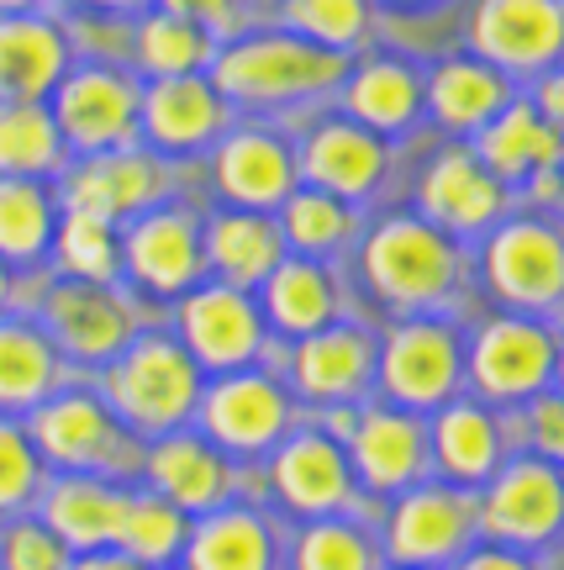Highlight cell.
I'll use <instances>...</instances> for the list:
<instances>
[{
    "mask_svg": "<svg viewBox=\"0 0 564 570\" xmlns=\"http://www.w3.org/2000/svg\"><path fill=\"white\" fill-rule=\"evenodd\" d=\"M359 281L396 317H438L459 302L469 254L417 212H390L359 238Z\"/></svg>",
    "mask_w": 564,
    "mask_h": 570,
    "instance_id": "obj_1",
    "label": "cell"
},
{
    "mask_svg": "<svg viewBox=\"0 0 564 570\" xmlns=\"http://www.w3.org/2000/svg\"><path fill=\"white\" fill-rule=\"evenodd\" d=\"M348 53L317 48V42L296 38L285 27H264V32H238L217 48V59L206 69V80L217 85L227 106H248V111H301V106L327 101L348 75Z\"/></svg>",
    "mask_w": 564,
    "mask_h": 570,
    "instance_id": "obj_2",
    "label": "cell"
},
{
    "mask_svg": "<svg viewBox=\"0 0 564 570\" xmlns=\"http://www.w3.org/2000/svg\"><path fill=\"white\" fill-rule=\"evenodd\" d=\"M201 365L169 333H138L106 365V407L121 417L132 439H164L196 417Z\"/></svg>",
    "mask_w": 564,
    "mask_h": 570,
    "instance_id": "obj_3",
    "label": "cell"
},
{
    "mask_svg": "<svg viewBox=\"0 0 564 570\" xmlns=\"http://www.w3.org/2000/svg\"><path fill=\"white\" fill-rule=\"evenodd\" d=\"M485 291L523 317L564 312V223L560 217H502L481 238Z\"/></svg>",
    "mask_w": 564,
    "mask_h": 570,
    "instance_id": "obj_4",
    "label": "cell"
},
{
    "mask_svg": "<svg viewBox=\"0 0 564 570\" xmlns=\"http://www.w3.org/2000/svg\"><path fill=\"white\" fill-rule=\"evenodd\" d=\"M375 386L390 407L438 412L464 391V333L438 317H396L375 344Z\"/></svg>",
    "mask_w": 564,
    "mask_h": 570,
    "instance_id": "obj_5",
    "label": "cell"
},
{
    "mask_svg": "<svg viewBox=\"0 0 564 570\" xmlns=\"http://www.w3.org/2000/svg\"><path fill=\"white\" fill-rule=\"evenodd\" d=\"M554 354L560 333L548 317L496 312L464 344V386H475L485 407H523L527 396L554 386Z\"/></svg>",
    "mask_w": 564,
    "mask_h": 570,
    "instance_id": "obj_6",
    "label": "cell"
},
{
    "mask_svg": "<svg viewBox=\"0 0 564 570\" xmlns=\"http://www.w3.org/2000/svg\"><path fill=\"white\" fill-rule=\"evenodd\" d=\"M485 544L506 550H554L564 539V470L538 454H506L502 470L475 491Z\"/></svg>",
    "mask_w": 564,
    "mask_h": 570,
    "instance_id": "obj_7",
    "label": "cell"
},
{
    "mask_svg": "<svg viewBox=\"0 0 564 570\" xmlns=\"http://www.w3.org/2000/svg\"><path fill=\"white\" fill-rule=\"evenodd\" d=\"M27 433L38 444L42 465H59L69 475H111L117 481L121 470L142 465L132 433L96 391H53L48 402L32 407Z\"/></svg>",
    "mask_w": 564,
    "mask_h": 570,
    "instance_id": "obj_8",
    "label": "cell"
},
{
    "mask_svg": "<svg viewBox=\"0 0 564 570\" xmlns=\"http://www.w3.org/2000/svg\"><path fill=\"white\" fill-rule=\"evenodd\" d=\"M475 539H481L475 491L448 487V481H417L402 497H390V512H385L380 529V554L385 566L448 570Z\"/></svg>",
    "mask_w": 564,
    "mask_h": 570,
    "instance_id": "obj_9",
    "label": "cell"
},
{
    "mask_svg": "<svg viewBox=\"0 0 564 570\" xmlns=\"http://www.w3.org/2000/svg\"><path fill=\"white\" fill-rule=\"evenodd\" d=\"M196 423H201V439H211L222 454L264 460L296 428V396L275 370H227L211 386H201Z\"/></svg>",
    "mask_w": 564,
    "mask_h": 570,
    "instance_id": "obj_10",
    "label": "cell"
},
{
    "mask_svg": "<svg viewBox=\"0 0 564 570\" xmlns=\"http://www.w3.org/2000/svg\"><path fill=\"white\" fill-rule=\"evenodd\" d=\"M269 497L290 518H338L359 508V481L348 465V449L327 439L323 428H290L269 449Z\"/></svg>",
    "mask_w": 564,
    "mask_h": 570,
    "instance_id": "obj_11",
    "label": "cell"
},
{
    "mask_svg": "<svg viewBox=\"0 0 564 570\" xmlns=\"http://www.w3.org/2000/svg\"><path fill=\"white\" fill-rule=\"evenodd\" d=\"M506 212H512V190H506L481 159H475V148L469 142H444L427 169L417 175V217L448 233V238H485L491 227L502 223Z\"/></svg>",
    "mask_w": 564,
    "mask_h": 570,
    "instance_id": "obj_12",
    "label": "cell"
},
{
    "mask_svg": "<svg viewBox=\"0 0 564 570\" xmlns=\"http://www.w3.org/2000/svg\"><path fill=\"white\" fill-rule=\"evenodd\" d=\"M180 344L185 354L201 365V375H227V370H248L264 360L269 348V327L254 302V291L222 281H201L196 291L180 296Z\"/></svg>",
    "mask_w": 564,
    "mask_h": 570,
    "instance_id": "obj_13",
    "label": "cell"
},
{
    "mask_svg": "<svg viewBox=\"0 0 564 570\" xmlns=\"http://www.w3.org/2000/svg\"><path fill=\"white\" fill-rule=\"evenodd\" d=\"M285 386L306 407H359L375 391V333L359 323H327L285 354Z\"/></svg>",
    "mask_w": 564,
    "mask_h": 570,
    "instance_id": "obj_14",
    "label": "cell"
},
{
    "mask_svg": "<svg viewBox=\"0 0 564 570\" xmlns=\"http://www.w3.org/2000/svg\"><path fill=\"white\" fill-rule=\"evenodd\" d=\"M469 53L506 80H538L564 59V0H475Z\"/></svg>",
    "mask_w": 564,
    "mask_h": 570,
    "instance_id": "obj_15",
    "label": "cell"
},
{
    "mask_svg": "<svg viewBox=\"0 0 564 570\" xmlns=\"http://www.w3.org/2000/svg\"><path fill=\"white\" fill-rule=\"evenodd\" d=\"M121 265L138 291L175 302L206 281V248H201V217L190 206H148L127 223L121 238Z\"/></svg>",
    "mask_w": 564,
    "mask_h": 570,
    "instance_id": "obj_16",
    "label": "cell"
},
{
    "mask_svg": "<svg viewBox=\"0 0 564 570\" xmlns=\"http://www.w3.org/2000/svg\"><path fill=\"white\" fill-rule=\"evenodd\" d=\"M42 333L59 354L80 365H111L138 338V312L117 285L101 281H59L42 296Z\"/></svg>",
    "mask_w": 564,
    "mask_h": 570,
    "instance_id": "obj_17",
    "label": "cell"
},
{
    "mask_svg": "<svg viewBox=\"0 0 564 570\" xmlns=\"http://www.w3.org/2000/svg\"><path fill=\"white\" fill-rule=\"evenodd\" d=\"M138 106L142 90L117 69H75L53 85V127L69 148L90 154H111V148H132L138 138Z\"/></svg>",
    "mask_w": 564,
    "mask_h": 570,
    "instance_id": "obj_18",
    "label": "cell"
},
{
    "mask_svg": "<svg viewBox=\"0 0 564 570\" xmlns=\"http://www.w3.org/2000/svg\"><path fill=\"white\" fill-rule=\"evenodd\" d=\"M343 449H348L359 491H375V497H402L406 487L433 475L423 412L390 407V402H364L359 428H354V439Z\"/></svg>",
    "mask_w": 564,
    "mask_h": 570,
    "instance_id": "obj_19",
    "label": "cell"
},
{
    "mask_svg": "<svg viewBox=\"0 0 564 570\" xmlns=\"http://www.w3.org/2000/svg\"><path fill=\"white\" fill-rule=\"evenodd\" d=\"M211 180L227 206L243 212H280L285 196L301 185L296 169V142L275 127H232L217 138L211 154Z\"/></svg>",
    "mask_w": 564,
    "mask_h": 570,
    "instance_id": "obj_20",
    "label": "cell"
},
{
    "mask_svg": "<svg viewBox=\"0 0 564 570\" xmlns=\"http://www.w3.org/2000/svg\"><path fill=\"white\" fill-rule=\"evenodd\" d=\"M296 169H301V185H317L327 196L359 206L390 175V142L338 111V117H323L296 142Z\"/></svg>",
    "mask_w": 564,
    "mask_h": 570,
    "instance_id": "obj_21",
    "label": "cell"
},
{
    "mask_svg": "<svg viewBox=\"0 0 564 570\" xmlns=\"http://www.w3.org/2000/svg\"><path fill=\"white\" fill-rule=\"evenodd\" d=\"M169 196V169L142 148H111L90 159L63 180V212H85L101 223H132L138 212L159 206Z\"/></svg>",
    "mask_w": 564,
    "mask_h": 570,
    "instance_id": "obj_22",
    "label": "cell"
},
{
    "mask_svg": "<svg viewBox=\"0 0 564 570\" xmlns=\"http://www.w3.org/2000/svg\"><path fill=\"white\" fill-rule=\"evenodd\" d=\"M142 475H148V491L164 497L169 508H180L185 518L196 512H217L222 502H232V465L227 454L201 433H164L142 449Z\"/></svg>",
    "mask_w": 564,
    "mask_h": 570,
    "instance_id": "obj_23",
    "label": "cell"
},
{
    "mask_svg": "<svg viewBox=\"0 0 564 570\" xmlns=\"http://www.w3.org/2000/svg\"><path fill=\"white\" fill-rule=\"evenodd\" d=\"M227 111L232 106L206 75H169L142 90L138 132L154 142V154H201L227 132Z\"/></svg>",
    "mask_w": 564,
    "mask_h": 570,
    "instance_id": "obj_24",
    "label": "cell"
},
{
    "mask_svg": "<svg viewBox=\"0 0 564 570\" xmlns=\"http://www.w3.org/2000/svg\"><path fill=\"white\" fill-rule=\"evenodd\" d=\"M338 101L343 117L369 127L375 138H406L423 122V69L396 53H369V59L359 53L338 85Z\"/></svg>",
    "mask_w": 564,
    "mask_h": 570,
    "instance_id": "obj_25",
    "label": "cell"
},
{
    "mask_svg": "<svg viewBox=\"0 0 564 570\" xmlns=\"http://www.w3.org/2000/svg\"><path fill=\"white\" fill-rule=\"evenodd\" d=\"M427 454L448 487L481 491L506 460V423L475 396H454L427 423Z\"/></svg>",
    "mask_w": 564,
    "mask_h": 570,
    "instance_id": "obj_26",
    "label": "cell"
},
{
    "mask_svg": "<svg viewBox=\"0 0 564 570\" xmlns=\"http://www.w3.org/2000/svg\"><path fill=\"white\" fill-rule=\"evenodd\" d=\"M517 96V85L485 59L464 53V59H438L423 75V117L444 127L448 138H475L506 101Z\"/></svg>",
    "mask_w": 564,
    "mask_h": 570,
    "instance_id": "obj_27",
    "label": "cell"
},
{
    "mask_svg": "<svg viewBox=\"0 0 564 570\" xmlns=\"http://www.w3.org/2000/svg\"><path fill=\"white\" fill-rule=\"evenodd\" d=\"M469 148H475V159H481L506 190L523 185L533 169H554V164H564V132L548 122L527 96H512V101H506L502 111L469 138Z\"/></svg>",
    "mask_w": 564,
    "mask_h": 570,
    "instance_id": "obj_28",
    "label": "cell"
},
{
    "mask_svg": "<svg viewBox=\"0 0 564 570\" xmlns=\"http://www.w3.org/2000/svg\"><path fill=\"white\" fill-rule=\"evenodd\" d=\"M185 570H280V529L259 508L222 502L190 523L180 554Z\"/></svg>",
    "mask_w": 564,
    "mask_h": 570,
    "instance_id": "obj_29",
    "label": "cell"
},
{
    "mask_svg": "<svg viewBox=\"0 0 564 570\" xmlns=\"http://www.w3.org/2000/svg\"><path fill=\"white\" fill-rule=\"evenodd\" d=\"M259 312L264 327H275L280 338H306L317 327L343 317V291L327 259H306V254H285L259 285Z\"/></svg>",
    "mask_w": 564,
    "mask_h": 570,
    "instance_id": "obj_30",
    "label": "cell"
},
{
    "mask_svg": "<svg viewBox=\"0 0 564 570\" xmlns=\"http://www.w3.org/2000/svg\"><path fill=\"white\" fill-rule=\"evenodd\" d=\"M201 248L206 269L222 285H238V291H259L269 281V269L290 254L275 212H243V206H227L217 217H206Z\"/></svg>",
    "mask_w": 564,
    "mask_h": 570,
    "instance_id": "obj_31",
    "label": "cell"
},
{
    "mask_svg": "<svg viewBox=\"0 0 564 570\" xmlns=\"http://www.w3.org/2000/svg\"><path fill=\"white\" fill-rule=\"evenodd\" d=\"M132 491L117 487L111 475H63L42 487V523L63 539V550H117L121 518H127Z\"/></svg>",
    "mask_w": 564,
    "mask_h": 570,
    "instance_id": "obj_32",
    "label": "cell"
},
{
    "mask_svg": "<svg viewBox=\"0 0 564 570\" xmlns=\"http://www.w3.org/2000/svg\"><path fill=\"white\" fill-rule=\"evenodd\" d=\"M69 42L53 21L17 11L0 17V101H42L63 80Z\"/></svg>",
    "mask_w": 564,
    "mask_h": 570,
    "instance_id": "obj_33",
    "label": "cell"
},
{
    "mask_svg": "<svg viewBox=\"0 0 564 570\" xmlns=\"http://www.w3.org/2000/svg\"><path fill=\"white\" fill-rule=\"evenodd\" d=\"M59 391V348L32 323H0V412H32Z\"/></svg>",
    "mask_w": 564,
    "mask_h": 570,
    "instance_id": "obj_34",
    "label": "cell"
},
{
    "mask_svg": "<svg viewBox=\"0 0 564 570\" xmlns=\"http://www.w3.org/2000/svg\"><path fill=\"white\" fill-rule=\"evenodd\" d=\"M275 223L285 233V248L290 254H306V259H333L343 248L359 238V217H354V206L338 202V196H327L317 185H296L285 206L275 212Z\"/></svg>",
    "mask_w": 564,
    "mask_h": 570,
    "instance_id": "obj_35",
    "label": "cell"
},
{
    "mask_svg": "<svg viewBox=\"0 0 564 570\" xmlns=\"http://www.w3.org/2000/svg\"><path fill=\"white\" fill-rule=\"evenodd\" d=\"M380 539L364 529V518H306L290 539V570H380Z\"/></svg>",
    "mask_w": 564,
    "mask_h": 570,
    "instance_id": "obj_36",
    "label": "cell"
},
{
    "mask_svg": "<svg viewBox=\"0 0 564 570\" xmlns=\"http://www.w3.org/2000/svg\"><path fill=\"white\" fill-rule=\"evenodd\" d=\"M275 27L317 42V48L359 59L364 42L375 38V0H280Z\"/></svg>",
    "mask_w": 564,
    "mask_h": 570,
    "instance_id": "obj_37",
    "label": "cell"
},
{
    "mask_svg": "<svg viewBox=\"0 0 564 570\" xmlns=\"http://www.w3.org/2000/svg\"><path fill=\"white\" fill-rule=\"evenodd\" d=\"M63 138L53 127V111L42 101H0V175L38 180L59 169Z\"/></svg>",
    "mask_w": 564,
    "mask_h": 570,
    "instance_id": "obj_38",
    "label": "cell"
},
{
    "mask_svg": "<svg viewBox=\"0 0 564 570\" xmlns=\"http://www.w3.org/2000/svg\"><path fill=\"white\" fill-rule=\"evenodd\" d=\"M185 539H190V518L180 508H169L154 491H132L117 533V550L127 560H138L142 570H164L185 554Z\"/></svg>",
    "mask_w": 564,
    "mask_h": 570,
    "instance_id": "obj_39",
    "label": "cell"
},
{
    "mask_svg": "<svg viewBox=\"0 0 564 570\" xmlns=\"http://www.w3.org/2000/svg\"><path fill=\"white\" fill-rule=\"evenodd\" d=\"M217 48H222V42L211 38L206 27H196V21H185V17H169V11L148 17L138 27V63L154 75V80H169V75H206L211 59H217Z\"/></svg>",
    "mask_w": 564,
    "mask_h": 570,
    "instance_id": "obj_40",
    "label": "cell"
},
{
    "mask_svg": "<svg viewBox=\"0 0 564 570\" xmlns=\"http://www.w3.org/2000/svg\"><path fill=\"white\" fill-rule=\"evenodd\" d=\"M53 202L38 180H17L0 175V259L32 265L53 244Z\"/></svg>",
    "mask_w": 564,
    "mask_h": 570,
    "instance_id": "obj_41",
    "label": "cell"
},
{
    "mask_svg": "<svg viewBox=\"0 0 564 570\" xmlns=\"http://www.w3.org/2000/svg\"><path fill=\"white\" fill-rule=\"evenodd\" d=\"M53 248H59V265L69 281H101V285L117 281L121 244H117V227L101 223V217L63 212V223L53 227Z\"/></svg>",
    "mask_w": 564,
    "mask_h": 570,
    "instance_id": "obj_42",
    "label": "cell"
},
{
    "mask_svg": "<svg viewBox=\"0 0 564 570\" xmlns=\"http://www.w3.org/2000/svg\"><path fill=\"white\" fill-rule=\"evenodd\" d=\"M42 497V454L32 433L11 417H0V518L21 512Z\"/></svg>",
    "mask_w": 564,
    "mask_h": 570,
    "instance_id": "obj_43",
    "label": "cell"
},
{
    "mask_svg": "<svg viewBox=\"0 0 564 570\" xmlns=\"http://www.w3.org/2000/svg\"><path fill=\"white\" fill-rule=\"evenodd\" d=\"M0 570H69V550L42 518H17L0 529Z\"/></svg>",
    "mask_w": 564,
    "mask_h": 570,
    "instance_id": "obj_44",
    "label": "cell"
},
{
    "mask_svg": "<svg viewBox=\"0 0 564 570\" xmlns=\"http://www.w3.org/2000/svg\"><path fill=\"white\" fill-rule=\"evenodd\" d=\"M523 439H527V454H538L548 465L564 470V391H538L527 396L523 407Z\"/></svg>",
    "mask_w": 564,
    "mask_h": 570,
    "instance_id": "obj_45",
    "label": "cell"
},
{
    "mask_svg": "<svg viewBox=\"0 0 564 570\" xmlns=\"http://www.w3.org/2000/svg\"><path fill=\"white\" fill-rule=\"evenodd\" d=\"M164 11H169V17L196 21V27H206L217 42H227L232 38V27H238L243 0H164Z\"/></svg>",
    "mask_w": 564,
    "mask_h": 570,
    "instance_id": "obj_46",
    "label": "cell"
},
{
    "mask_svg": "<svg viewBox=\"0 0 564 570\" xmlns=\"http://www.w3.org/2000/svg\"><path fill=\"white\" fill-rule=\"evenodd\" d=\"M454 570H538V566H533L523 550H506V544H485V539H475V544L454 560Z\"/></svg>",
    "mask_w": 564,
    "mask_h": 570,
    "instance_id": "obj_47",
    "label": "cell"
},
{
    "mask_svg": "<svg viewBox=\"0 0 564 570\" xmlns=\"http://www.w3.org/2000/svg\"><path fill=\"white\" fill-rule=\"evenodd\" d=\"M523 202L533 206V212H564V169L554 164V169H533L523 180Z\"/></svg>",
    "mask_w": 564,
    "mask_h": 570,
    "instance_id": "obj_48",
    "label": "cell"
},
{
    "mask_svg": "<svg viewBox=\"0 0 564 570\" xmlns=\"http://www.w3.org/2000/svg\"><path fill=\"white\" fill-rule=\"evenodd\" d=\"M527 101L538 106V111H544L548 122H554V127L564 132V59L554 63V69H544V75H538V90H533Z\"/></svg>",
    "mask_w": 564,
    "mask_h": 570,
    "instance_id": "obj_49",
    "label": "cell"
},
{
    "mask_svg": "<svg viewBox=\"0 0 564 570\" xmlns=\"http://www.w3.org/2000/svg\"><path fill=\"white\" fill-rule=\"evenodd\" d=\"M69 570H142V566L127 560L121 550H85L80 560H69Z\"/></svg>",
    "mask_w": 564,
    "mask_h": 570,
    "instance_id": "obj_50",
    "label": "cell"
},
{
    "mask_svg": "<svg viewBox=\"0 0 564 570\" xmlns=\"http://www.w3.org/2000/svg\"><path fill=\"white\" fill-rule=\"evenodd\" d=\"M375 6H390V11H433L444 0H375Z\"/></svg>",
    "mask_w": 564,
    "mask_h": 570,
    "instance_id": "obj_51",
    "label": "cell"
},
{
    "mask_svg": "<svg viewBox=\"0 0 564 570\" xmlns=\"http://www.w3.org/2000/svg\"><path fill=\"white\" fill-rule=\"evenodd\" d=\"M80 6H90V11H138L142 0H80Z\"/></svg>",
    "mask_w": 564,
    "mask_h": 570,
    "instance_id": "obj_52",
    "label": "cell"
},
{
    "mask_svg": "<svg viewBox=\"0 0 564 570\" xmlns=\"http://www.w3.org/2000/svg\"><path fill=\"white\" fill-rule=\"evenodd\" d=\"M38 0H0V17H17V11H32Z\"/></svg>",
    "mask_w": 564,
    "mask_h": 570,
    "instance_id": "obj_53",
    "label": "cell"
},
{
    "mask_svg": "<svg viewBox=\"0 0 564 570\" xmlns=\"http://www.w3.org/2000/svg\"><path fill=\"white\" fill-rule=\"evenodd\" d=\"M554 391H564V338H560V354H554Z\"/></svg>",
    "mask_w": 564,
    "mask_h": 570,
    "instance_id": "obj_54",
    "label": "cell"
},
{
    "mask_svg": "<svg viewBox=\"0 0 564 570\" xmlns=\"http://www.w3.org/2000/svg\"><path fill=\"white\" fill-rule=\"evenodd\" d=\"M11 302V275H6V259H0V306Z\"/></svg>",
    "mask_w": 564,
    "mask_h": 570,
    "instance_id": "obj_55",
    "label": "cell"
},
{
    "mask_svg": "<svg viewBox=\"0 0 564 570\" xmlns=\"http://www.w3.org/2000/svg\"><path fill=\"white\" fill-rule=\"evenodd\" d=\"M380 570H412V566H380Z\"/></svg>",
    "mask_w": 564,
    "mask_h": 570,
    "instance_id": "obj_56",
    "label": "cell"
},
{
    "mask_svg": "<svg viewBox=\"0 0 564 570\" xmlns=\"http://www.w3.org/2000/svg\"><path fill=\"white\" fill-rule=\"evenodd\" d=\"M560 169H564V164H560Z\"/></svg>",
    "mask_w": 564,
    "mask_h": 570,
    "instance_id": "obj_57",
    "label": "cell"
}]
</instances>
